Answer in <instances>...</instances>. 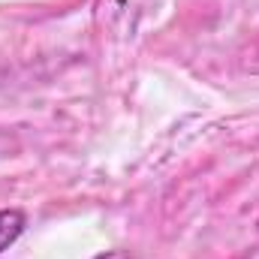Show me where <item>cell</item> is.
Returning a JSON list of instances; mask_svg holds the SVG:
<instances>
[{"label":"cell","instance_id":"1","mask_svg":"<svg viewBox=\"0 0 259 259\" xmlns=\"http://www.w3.org/2000/svg\"><path fill=\"white\" fill-rule=\"evenodd\" d=\"M27 229V214L21 208H0V253L9 250Z\"/></svg>","mask_w":259,"mask_h":259},{"label":"cell","instance_id":"2","mask_svg":"<svg viewBox=\"0 0 259 259\" xmlns=\"http://www.w3.org/2000/svg\"><path fill=\"white\" fill-rule=\"evenodd\" d=\"M94 259H127L121 250H106V253H97Z\"/></svg>","mask_w":259,"mask_h":259}]
</instances>
